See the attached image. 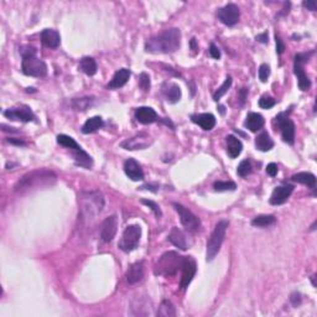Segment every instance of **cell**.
Masks as SVG:
<instances>
[{"mask_svg": "<svg viewBox=\"0 0 317 317\" xmlns=\"http://www.w3.org/2000/svg\"><path fill=\"white\" fill-rule=\"evenodd\" d=\"M57 176L52 171L40 169L25 174L19 181L17 182L14 187V191L18 195H26L29 192L36 191L42 187H49L56 182Z\"/></svg>", "mask_w": 317, "mask_h": 317, "instance_id": "7a4b0ae2", "label": "cell"}, {"mask_svg": "<svg viewBox=\"0 0 317 317\" xmlns=\"http://www.w3.org/2000/svg\"><path fill=\"white\" fill-rule=\"evenodd\" d=\"M174 207H175L176 212L179 213L180 221H181L182 226L186 228V231L189 232H196L200 229L201 227V221L196 215L191 212L190 210H187L185 206L180 205V203H174Z\"/></svg>", "mask_w": 317, "mask_h": 317, "instance_id": "30bf717a", "label": "cell"}, {"mask_svg": "<svg viewBox=\"0 0 317 317\" xmlns=\"http://www.w3.org/2000/svg\"><path fill=\"white\" fill-rule=\"evenodd\" d=\"M134 115H135L136 121H139L140 124H144V125L155 123V121H157V119H158L157 113L155 112L151 107L136 108Z\"/></svg>", "mask_w": 317, "mask_h": 317, "instance_id": "d6986e66", "label": "cell"}, {"mask_svg": "<svg viewBox=\"0 0 317 317\" xmlns=\"http://www.w3.org/2000/svg\"><path fill=\"white\" fill-rule=\"evenodd\" d=\"M94 102V98L92 97H84V98H75L71 102V105L75 110L77 112H84V110L88 109V107H91L92 103Z\"/></svg>", "mask_w": 317, "mask_h": 317, "instance_id": "e575fe53", "label": "cell"}, {"mask_svg": "<svg viewBox=\"0 0 317 317\" xmlns=\"http://www.w3.org/2000/svg\"><path fill=\"white\" fill-rule=\"evenodd\" d=\"M41 41L49 49H57L61 42L59 31L54 30V29H45L41 33Z\"/></svg>", "mask_w": 317, "mask_h": 317, "instance_id": "603a6c76", "label": "cell"}, {"mask_svg": "<svg viewBox=\"0 0 317 317\" xmlns=\"http://www.w3.org/2000/svg\"><path fill=\"white\" fill-rule=\"evenodd\" d=\"M57 142H59L60 145H62V146L71 150L72 156L75 158L76 165L84 169H91L92 166H93V160H92V157L79 146L72 136L66 135V134H60V135H57Z\"/></svg>", "mask_w": 317, "mask_h": 317, "instance_id": "8992f818", "label": "cell"}, {"mask_svg": "<svg viewBox=\"0 0 317 317\" xmlns=\"http://www.w3.org/2000/svg\"><path fill=\"white\" fill-rule=\"evenodd\" d=\"M277 171H279V169H277L276 164L271 163V164H269L268 166H266V173H268V175L271 176V178H274V176H276Z\"/></svg>", "mask_w": 317, "mask_h": 317, "instance_id": "7bdbcfd3", "label": "cell"}, {"mask_svg": "<svg viewBox=\"0 0 317 317\" xmlns=\"http://www.w3.org/2000/svg\"><path fill=\"white\" fill-rule=\"evenodd\" d=\"M276 104V100L270 96H263L260 99H259V107L263 108V109H270L274 105Z\"/></svg>", "mask_w": 317, "mask_h": 317, "instance_id": "f35d334b", "label": "cell"}, {"mask_svg": "<svg viewBox=\"0 0 317 317\" xmlns=\"http://www.w3.org/2000/svg\"><path fill=\"white\" fill-rule=\"evenodd\" d=\"M232 82H233V79H232L231 76H227L224 83L222 84V86L219 87L217 91H216V93L213 94V99H215L216 102H218V100L221 99L222 97H223L224 94L227 93V92H228V89L231 88V86H232Z\"/></svg>", "mask_w": 317, "mask_h": 317, "instance_id": "d590c367", "label": "cell"}, {"mask_svg": "<svg viewBox=\"0 0 317 317\" xmlns=\"http://www.w3.org/2000/svg\"><path fill=\"white\" fill-rule=\"evenodd\" d=\"M36 49L30 45H26L20 49V54L23 56L21 70L24 75L31 77H45L47 75V66L41 59L36 56Z\"/></svg>", "mask_w": 317, "mask_h": 317, "instance_id": "277c9868", "label": "cell"}, {"mask_svg": "<svg viewBox=\"0 0 317 317\" xmlns=\"http://www.w3.org/2000/svg\"><path fill=\"white\" fill-rule=\"evenodd\" d=\"M4 117H7L10 120H19L24 123H29V121H35V114L33 110L26 105H21L18 108H9L4 112Z\"/></svg>", "mask_w": 317, "mask_h": 317, "instance_id": "5bb4252c", "label": "cell"}, {"mask_svg": "<svg viewBox=\"0 0 317 317\" xmlns=\"http://www.w3.org/2000/svg\"><path fill=\"white\" fill-rule=\"evenodd\" d=\"M210 54H211V56H212L215 60L221 59V51H219V49H218L217 46H216L215 44H211Z\"/></svg>", "mask_w": 317, "mask_h": 317, "instance_id": "ee69618b", "label": "cell"}, {"mask_svg": "<svg viewBox=\"0 0 317 317\" xmlns=\"http://www.w3.org/2000/svg\"><path fill=\"white\" fill-rule=\"evenodd\" d=\"M152 139L150 138L149 134L140 133L138 135L133 136L130 139L124 140L120 146L125 150H144L151 145Z\"/></svg>", "mask_w": 317, "mask_h": 317, "instance_id": "9a60e30c", "label": "cell"}, {"mask_svg": "<svg viewBox=\"0 0 317 317\" xmlns=\"http://www.w3.org/2000/svg\"><path fill=\"white\" fill-rule=\"evenodd\" d=\"M156 315L158 317H174L176 316V308L170 300H163L158 307Z\"/></svg>", "mask_w": 317, "mask_h": 317, "instance_id": "d6a6232c", "label": "cell"}, {"mask_svg": "<svg viewBox=\"0 0 317 317\" xmlns=\"http://www.w3.org/2000/svg\"><path fill=\"white\" fill-rule=\"evenodd\" d=\"M257 41L261 42V44H268V41H269L268 33H263V34H260V35H258L257 36Z\"/></svg>", "mask_w": 317, "mask_h": 317, "instance_id": "c3c4849f", "label": "cell"}, {"mask_svg": "<svg viewBox=\"0 0 317 317\" xmlns=\"http://www.w3.org/2000/svg\"><path fill=\"white\" fill-rule=\"evenodd\" d=\"M313 55V51L311 52H305V54H297L295 55L294 59V72L297 77L298 87H300L301 91H307L311 87V81L308 78V76L306 75L305 70H303V66L305 63L310 60V57Z\"/></svg>", "mask_w": 317, "mask_h": 317, "instance_id": "9c48e42d", "label": "cell"}, {"mask_svg": "<svg viewBox=\"0 0 317 317\" xmlns=\"http://www.w3.org/2000/svg\"><path fill=\"white\" fill-rule=\"evenodd\" d=\"M103 125H104V121H103L102 118L98 117V115H97V117H92L83 124V126H82V133L83 134L96 133L97 130H99L100 128H103Z\"/></svg>", "mask_w": 317, "mask_h": 317, "instance_id": "f546056e", "label": "cell"}, {"mask_svg": "<svg viewBox=\"0 0 317 317\" xmlns=\"http://www.w3.org/2000/svg\"><path fill=\"white\" fill-rule=\"evenodd\" d=\"M276 223V218L271 215H260L257 216L252 221V226L259 227V228H264V227L273 226Z\"/></svg>", "mask_w": 317, "mask_h": 317, "instance_id": "836d02e7", "label": "cell"}, {"mask_svg": "<svg viewBox=\"0 0 317 317\" xmlns=\"http://www.w3.org/2000/svg\"><path fill=\"white\" fill-rule=\"evenodd\" d=\"M255 146L260 151H269V150H271L274 147V141L266 131H263L255 139Z\"/></svg>", "mask_w": 317, "mask_h": 317, "instance_id": "4dcf8cb0", "label": "cell"}, {"mask_svg": "<svg viewBox=\"0 0 317 317\" xmlns=\"http://www.w3.org/2000/svg\"><path fill=\"white\" fill-rule=\"evenodd\" d=\"M8 141L10 142V144H14V145H19V146H25V141L21 139H14V138H9L8 139Z\"/></svg>", "mask_w": 317, "mask_h": 317, "instance_id": "f907efd6", "label": "cell"}, {"mask_svg": "<svg viewBox=\"0 0 317 317\" xmlns=\"http://www.w3.org/2000/svg\"><path fill=\"white\" fill-rule=\"evenodd\" d=\"M277 126H279L280 131H281L282 140L287 144L292 145L295 142V124L286 115V113H280L275 118Z\"/></svg>", "mask_w": 317, "mask_h": 317, "instance_id": "8fae6325", "label": "cell"}, {"mask_svg": "<svg viewBox=\"0 0 317 317\" xmlns=\"http://www.w3.org/2000/svg\"><path fill=\"white\" fill-rule=\"evenodd\" d=\"M118 231V218L117 216H110V217L105 218L104 222L102 223V228H100V238L103 242L109 243L114 239L115 234Z\"/></svg>", "mask_w": 317, "mask_h": 317, "instance_id": "2e32d148", "label": "cell"}, {"mask_svg": "<svg viewBox=\"0 0 317 317\" xmlns=\"http://www.w3.org/2000/svg\"><path fill=\"white\" fill-rule=\"evenodd\" d=\"M131 313L135 316H147L151 315V302L147 298H135L131 302Z\"/></svg>", "mask_w": 317, "mask_h": 317, "instance_id": "44dd1931", "label": "cell"}, {"mask_svg": "<svg viewBox=\"0 0 317 317\" xmlns=\"http://www.w3.org/2000/svg\"><path fill=\"white\" fill-rule=\"evenodd\" d=\"M248 94V89L247 88H242L239 91V99H240V104H244L245 98H247Z\"/></svg>", "mask_w": 317, "mask_h": 317, "instance_id": "681fc988", "label": "cell"}, {"mask_svg": "<svg viewBox=\"0 0 317 317\" xmlns=\"http://www.w3.org/2000/svg\"><path fill=\"white\" fill-rule=\"evenodd\" d=\"M269 76H270V67H269L268 65H265V63H263V65L259 67V79H260L261 82H266Z\"/></svg>", "mask_w": 317, "mask_h": 317, "instance_id": "60d3db41", "label": "cell"}, {"mask_svg": "<svg viewBox=\"0 0 317 317\" xmlns=\"http://www.w3.org/2000/svg\"><path fill=\"white\" fill-rule=\"evenodd\" d=\"M252 164H250L249 160H243L242 163L239 164L237 169V173L240 178H245V176L250 175L252 174Z\"/></svg>", "mask_w": 317, "mask_h": 317, "instance_id": "74e56055", "label": "cell"}, {"mask_svg": "<svg viewBox=\"0 0 317 317\" xmlns=\"http://www.w3.org/2000/svg\"><path fill=\"white\" fill-rule=\"evenodd\" d=\"M130 71L128 68H120L117 72L114 73L113 78L110 79V82L108 83V88L109 89H118L121 88L123 86H125L126 82L130 78Z\"/></svg>", "mask_w": 317, "mask_h": 317, "instance_id": "cb8c5ba5", "label": "cell"}, {"mask_svg": "<svg viewBox=\"0 0 317 317\" xmlns=\"http://www.w3.org/2000/svg\"><path fill=\"white\" fill-rule=\"evenodd\" d=\"M227 142V152H228L229 157L236 158L240 155L243 150V144L239 139L236 138L234 135H228L226 138Z\"/></svg>", "mask_w": 317, "mask_h": 317, "instance_id": "83f0119b", "label": "cell"}, {"mask_svg": "<svg viewBox=\"0 0 317 317\" xmlns=\"http://www.w3.org/2000/svg\"><path fill=\"white\" fill-rule=\"evenodd\" d=\"M290 301H291V303L295 306V307L300 305L301 303V294L300 292H294V294L290 296Z\"/></svg>", "mask_w": 317, "mask_h": 317, "instance_id": "7dc6e473", "label": "cell"}, {"mask_svg": "<svg viewBox=\"0 0 317 317\" xmlns=\"http://www.w3.org/2000/svg\"><path fill=\"white\" fill-rule=\"evenodd\" d=\"M264 123H265V120H264L263 115L259 114V113L252 112L248 113L244 121V126L248 130L252 131V133H257L258 130H260V129L263 128Z\"/></svg>", "mask_w": 317, "mask_h": 317, "instance_id": "484cf974", "label": "cell"}, {"mask_svg": "<svg viewBox=\"0 0 317 317\" xmlns=\"http://www.w3.org/2000/svg\"><path fill=\"white\" fill-rule=\"evenodd\" d=\"M302 5L306 8V9L311 10V12H316V9H317V3L315 2V0H307V2H303Z\"/></svg>", "mask_w": 317, "mask_h": 317, "instance_id": "bcb514c9", "label": "cell"}, {"mask_svg": "<svg viewBox=\"0 0 317 317\" xmlns=\"http://www.w3.org/2000/svg\"><path fill=\"white\" fill-rule=\"evenodd\" d=\"M239 8L236 4H232V3L231 4H227L226 7L221 8L217 13L218 20L227 26L236 25L238 21H239Z\"/></svg>", "mask_w": 317, "mask_h": 317, "instance_id": "7c38bea8", "label": "cell"}, {"mask_svg": "<svg viewBox=\"0 0 317 317\" xmlns=\"http://www.w3.org/2000/svg\"><path fill=\"white\" fill-rule=\"evenodd\" d=\"M275 41H276V52L277 55H281L285 51V44L282 42V40L280 39V36L275 35Z\"/></svg>", "mask_w": 317, "mask_h": 317, "instance_id": "f6af8a7d", "label": "cell"}, {"mask_svg": "<svg viewBox=\"0 0 317 317\" xmlns=\"http://www.w3.org/2000/svg\"><path fill=\"white\" fill-rule=\"evenodd\" d=\"M294 192V186L292 185H282L274 189L273 194L270 196V203L273 206H279L286 202L291 194Z\"/></svg>", "mask_w": 317, "mask_h": 317, "instance_id": "e0dca14e", "label": "cell"}, {"mask_svg": "<svg viewBox=\"0 0 317 317\" xmlns=\"http://www.w3.org/2000/svg\"><path fill=\"white\" fill-rule=\"evenodd\" d=\"M79 215L78 218L81 222L91 224L92 219H94L97 216L102 212L104 207V197L99 191H87L82 192L79 196Z\"/></svg>", "mask_w": 317, "mask_h": 317, "instance_id": "3957f363", "label": "cell"}, {"mask_svg": "<svg viewBox=\"0 0 317 317\" xmlns=\"http://www.w3.org/2000/svg\"><path fill=\"white\" fill-rule=\"evenodd\" d=\"M213 189L218 192L234 191L237 189V185L232 181H217L213 184Z\"/></svg>", "mask_w": 317, "mask_h": 317, "instance_id": "8d00e7d4", "label": "cell"}, {"mask_svg": "<svg viewBox=\"0 0 317 317\" xmlns=\"http://www.w3.org/2000/svg\"><path fill=\"white\" fill-rule=\"evenodd\" d=\"M191 49L194 50L195 54H196V52L198 51V45L196 44V39H192L191 40Z\"/></svg>", "mask_w": 317, "mask_h": 317, "instance_id": "816d5d0a", "label": "cell"}, {"mask_svg": "<svg viewBox=\"0 0 317 317\" xmlns=\"http://www.w3.org/2000/svg\"><path fill=\"white\" fill-rule=\"evenodd\" d=\"M79 70L87 76H94L97 73V62L92 57H83L79 62Z\"/></svg>", "mask_w": 317, "mask_h": 317, "instance_id": "1f68e13d", "label": "cell"}, {"mask_svg": "<svg viewBox=\"0 0 317 317\" xmlns=\"http://www.w3.org/2000/svg\"><path fill=\"white\" fill-rule=\"evenodd\" d=\"M139 86L144 92L150 91V76L147 73L142 72L139 76Z\"/></svg>", "mask_w": 317, "mask_h": 317, "instance_id": "ab89813d", "label": "cell"}, {"mask_svg": "<svg viewBox=\"0 0 317 317\" xmlns=\"http://www.w3.org/2000/svg\"><path fill=\"white\" fill-rule=\"evenodd\" d=\"M163 94L165 96L166 100L170 103H178L182 97L181 88L179 87V84L173 83V82H166V83H164Z\"/></svg>", "mask_w": 317, "mask_h": 317, "instance_id": "7402d4cb", "label": "cell"}, {"mask_svg": "<svg viewBox=\"0 0 317 317\" xmlns=\"http://www.w3.org/2000/svg\"><path fill=\"white\" fill-rule=\"evenodd\" d=\"M124 173L131 181H142L144 180V173L141 166L134 158H128L124 163Z\"/></svg>", "mask_w": 317, "mask_h": 317, "instance_id": "ac0fdd59", "label": "cell"}, {"mask_svg": "<svg viewBox=\"0 0 317 317\" xmlns=\"http://www.w3.org/2000/svg\"><path fill=\"white\" fill-rule=\"evenodd\" d=\"M141 203H144V205H146L147 207L151 208V210L154 211V213H155V215L157 216V217H161V216H163V213H161L160 207H158L157 203H155L154 201H150V200H141Z\"/></svg>", "mask_w": 317, "mask_h": 317, "instance_id": "b9f144b4", "label": "cell"}, {"mask_svg": "<svg viewBox=\"0 0 317 317\" xmlns=\"http://www.w3.org/2000/svg\"><path fill=\"white\" fill-rule=\"evenodd\" d=\"M181 44V31L178 28L166 29L145 42V51L150 54H173Z\"/></svg>", "mask_w": 317, "mask_h": 317, "instance_id": "6da1fadb", "label": "cell"}, {"mask_svg": "<svg viewBox=\"0 0 317 317\" xmlns=\"http://www.w3.org/2000/svg\"><path fill=\"white\" fill-rule=\"evenodd\" d=\"M169 240H170L175 247H178L179 249H187V238L185 236L184 232L180 228H178V227H174V228L171 229L170 234H169Z\"/></svg>", "mask_w": 317, "mask_h": 317, "instance_id": "4316f807", "label": "cell"}, {"mask_svg": "<svg viewBox=\"0 0 317 317\" xmlns=\"http://www.w3.org/2000/svg\"><path fill=\"white\" fill-rule=\"evenodd\" d=\"M140 237H141V227L139 224H130L124 229L123 236L118 243L119 249L125 253L133 252L138 247Z\"/></svg>", "mask_w": 317, "mask_h": 317, "instance_id": "ba28073f", "label": "cell"}, {"mask_svg": "<svg viewBox=\"0 0 317 317\" xmlns=\"http://www.w3.org/2000/svg\"><path fill=\"white\" fill-rule=\"evenodd\" d=\"M229 226V222L226 219H222L216 224L215 229H213L212 234L208 238L207 242V253H206V258L207 261L213 260L216 258V255L218 254L219 250H221L222 244H223L224 237H226L227 228Z\"/></svg>", "mask_w": 317, "mask_h": 317, "instance_id": "52a82bcc", "label": "cell"}, {"mask_svg": "<svg viewBox=\"0 0 317 317\" xmlns=\"http://www.w3.org/2000/svg\"><path fill=\"white\" fill-rule=\"evenodd\" d=\"M291 180L294 182H298L301 185L310 187V189L315 190L316 187V176L311 173H298L291 176Z\"/></svg>", "mask_w": 317, "mask_h": 317, "instance_id": "f1b7e54d", "label": "cell"}, {"mask_svg": "<svg viewBox=\"0 0 317 317\" xmlns=\"http://www.w3.org/2000/svg\"><path fill=\"white\" fill-rule=\"evenodd\" d=\"M191 120L200 125L203 130H212L216 126V117L211 113H202V114H194Z\"/></svg>", "mask_w": 317, "mask_h": 317, "instance_id": "d4e9b609", "label": "cell"}, {"mask_svg": "<svg viewBox=\"0 0 317 317\" xmlns=\"http://www.w3.org/2000/svg\"><path fill=\"white\" fill-rule=\"evenodd\" d=\"M145 274V266H144V261H136V263L131 264L129 266L128 271H126V281L129 284H136L140 280L144 277Z\"/></svg>", "mask_w": 317, "mask_h": 317, "instance_id": "ffe728a7", "label": "cell"}, {"mask_svg": "<svg viewBox=\"0 0 317 317\" xmlns=\"http://www.w3.org/2000/svg\"><path fill=\"white\" fill-rule=\"evenodd\" d=\"M181 270H182L181 287L182 289H186V287H189V285L191 284V281L194 280L195 275H196V271H197L196 260H195L192 257H184Z\"/></svg>", "mask_w": 317, "mask_h": 317, "instance_id": "4fadbf2b", "label": "cell"}, {"mask_svg": "<svg viewBox=\"0 0 317 317\" xmlns=\"http://www.w3.org/2000/svg\"><path fill=\"white\" fill-rule=\"evenodd\" d=\"M182 260H184V257H181L176 252H166L165 254H163L158 258L157 263L155 264V275L166 277L175 275L179 271V269H181Z\"/></svg>", "mask_w": 317, "mask_h": 317, "instance_id": "5b68a950", "label": "cell"}]
</instances>
